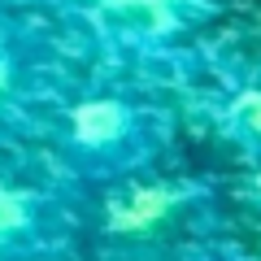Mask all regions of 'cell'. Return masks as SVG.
<instances>
[{
    "instance_id": "cell-5",
    "label": "cell",
    "mask_w": 261,
    "mask_h": 261,
    "mask_svg": "<svg viewBox=\"0 0 261 261\" xmlns=\"http://www.w3.org/2000/svg\"><path fill=\"white\" fill-rule=\"evenodd\" d=\"M205 200V192L187 178H152V174H140L130 183L118 187V200L109 205L105 214V231L113 235H148L157 226L174 222L178 214L196 209Z\"/></svg>"
},
{
    "instance_id": "cell-7",
    "label": "cell",
    "mask_w": 261,
    "mask_h": 261,
    "mask_svg": "<svg viewBox=\"0 0 261 261\" xmlns=\"http://www.w3.org/2000/svg\"><path fill=\"white\" fill-rule=\"evenodd\" d=\"M174 261H231L222 252H192V257H174Z\"/></svg>"
},
{
    "instance_id": "cell-3",
    "label": "cell",
    "mask_w": 261,
    "mask_h": 261,
    "mask_svg": "<svg viewBox=\"0 0 261 261\" xmlns=\"http://www.w3.org/2000/svg\"><path fill=\"white\" fill-rule=\"evenodd\" d=\"M96 39L122 53H152L205 27L222 0H65Z\"/></svg>"
},
{
    "instance_id": "cell-2",
    "label": "cell",
    "mask_w": 261,
    "mask_h": 261,
    "mask_svg": "<svg viewBox=\"0 0 261 261\" xmlns=\"http://www.w3.org/2000/svg\"><path fill=\"white\" fill-rule=\"evenodd\" d=\"M79 214L70 196L39 178H0V261H61Z\"/></svg>"
},
{
    "instance_id": "cell-6",
    "label": "cell",
    "mask_w": 261,
    "mask_h": 261,
    "mask_svg": "<svg viewBox=\"0 0 261 261\" xmlns=\"http://www.w3.org/2000/svg\"><path fill=\"white\" fill-rule=\"evenodd\" d=\"M222 135L244 152L248 161L261 166V83L235 92L222 105Z\"/></svg>"
},
{
    "instance_id": "cell-4",
    "label": "cell",
    "mask_w": 261,
    "mask_h": 261,
    "mask_svg": "<svg viewBox=\"0 0 261 261\" xmlns=\"http://www.w3.org/2000/svg\"><path fill=\"white\" fill-rule=\"evenodd\" d=\"M57 87H53V61L27 31H0V148L13 140L35 135L48 118ZM57 118V113H53Z\"/></svg>"
},
{
    "instance_id": "cell-1",
    "label": "cell",
    "mask_w": 261,
    "mask_h": 261,
    "mask_svg": "<svg viewBox=\"0 0 261 261\" xmlns=\"http://www.w3.org/2000/svg\"><path fill=\"white\" fill-rule=\"evenodd\" d=\"M61 166L83 183H130L166 148V118L126 92H87L53 118Z\"/></svg>"
}]
</instances>
